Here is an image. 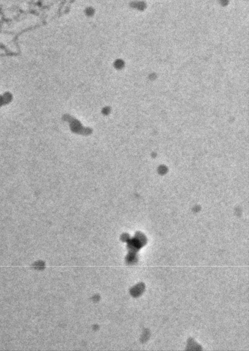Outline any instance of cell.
<instances>
[{
    "mask_svg": "<svg viewBox=\"0 0 249 351\" xmlns=\"http://www.w3.org/2000/svg\"><path fill=\"white\" fill-rule=\"evenodd\" d=\"M84 13H85V14H86L87 15L91 16V13H93V10H91V8H87L85 9Z\"/></svg>",
    "mask_w": 249,
    "mask_h": 351,
    "instance_id": "6da1fadb",
    "label": "cell"
}]
</instances>
